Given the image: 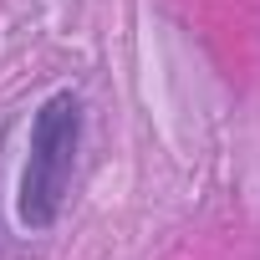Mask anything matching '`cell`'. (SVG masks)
I'll list each match as a JSON object with an SVG mask.
<instances>
[{
    "instance_id": "6da1fadb",
    "label": "cell",
    "mask_w": 260,
    "mask_h": 260,
    "mask_svg": "<svg viewBox=\"0 0 260 260\" xmlns=\"http://www.w3.org/2000/svg\"><path fill=\"white\" fill-rule=\"evenodd\" d=\"M82 127H87V112H82L77 92H56L36 107L21 194H16V219L26 230H51L61 219V204H67V189L77 174V153H82Z\"/></svg>"
}]
</instances>
